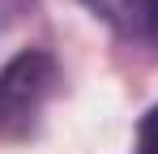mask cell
<instances>
[{
  "instance_id": "cell-1",
  "label": "cell",
  "mask_w": 158,
  "mask_h": 154,
  "mask_svg": "<svg viewBox=\"0 0 158 154\" xmlns=\"http://www.w3.org/2000/svg\"><path fill=\"white\" fill-rule=\"evenodd\" d=\"M60 64L52 51L26 47L0 64V141H26L39 133L43 111L56 99Z\"/></svg>"
},
{
  "instance_id": "cell-2",
  "label": "cell",
  "mask_w": 158,
  "mask_h": 154,
  "mask_svg": "<svg viewBox=\"0 0 158 154\" xmlns=\"http://www.w3.org/2000/svg\"><path fill=\"white\" fill-rule=\"evenodd\" d=\"M85 9L120 34H154V0H85Z\"/></svg>"
},
{
  "instance_id": "cell-3",
  "label": "cell",
  "mask_w": 158,
  "mask_h": 154,
  "mask_svg": "<svg viewBox=\"0 0 158 154\" xmlns=\"http://www.w3.org/2000/svg\"><path fill=\"white\" fill-rule=\"evenodd\" d=\"M132 154H158V107H150L137 124V150Z\"/></svg>"
}]
</instances>
